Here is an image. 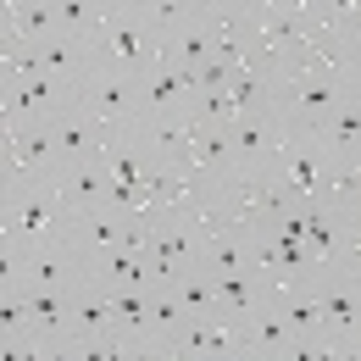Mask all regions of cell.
Masks as SVG:
<instances>
[{"label": "cell", "instance_id": "obj_7", "mask_svg": "<svg viewBox=\"0 0 361 361\" xmlns=\"http://www.w3.org/2000/svg\"><path fill=\"white\" fill-rule=\"evenodd\" d=\"M106 183H111V173H106L100 161H78V167H67V173H61V195H67L73 217H90V212H100Z\"/></svg>", "mask_w": 361, "mask_h": 361}, {"label": "cell", "instance_id": "obj_9", "mask_svg": "<svg viewBox=\"0 0 361 361\" xmlns=\"http://www.w3.org/2000/svg\"><path fill=\"white\" fill-rule=\"evenodd\" d=\"M173 295H178L183 317H223V322H228L223 300H217V278H212L206 267H189V272H178V278H173Z\"/></svg>", "mask_w": 361, "mask_h": 361}, {"label": "cell", "instance_id": "obj_11", "mask_svg": "<svg viewBox=\"0 0 361 361\" xmlns=\"http://www.w3.org/2000/svg\"><path fill=\"white\" fill-rule=\"evenodd\" d=\"M317 139H322L328 156H361V106H356V100H345V106L317 128Z\"/></svg>", "mask_w": 361, "mask_h": 361}, {"label": "cell", "instance_id": "obj_1", "mask_svg": "<svg viewBox=\"0 0 361 361\" xmlns=\"http://www.w3.org/2000/svg\"><path fill=\"white\" fill-rule=\"evenodd\" d=\"M0 223H6V239L11 250H34L45 239H61L67 228L78 223L67 195H61V178L56 183H6L0 195Z\"/></svg>", "mask_w": 361, "mask_h": 361}, {"label": "cell", "instance_id": "obj_5", "mask_svg": "<svg viewBox=\"0 0 361 361\" xmlns=\"http://www.w3.org/2000/svg\"><path fill=\"white\" fill-rule=\"evenodd\" d=\"M239 339H245V356H289V345H295V334H289L278 306H256L239 322Z\"/></svg>", "mask_w": 361, "mask_h": 361}, {"label": "cell", "instance_id": "obj_12", "mask_svg": "<svg viewBox=\"0 0 361 361\" xmlns=\"http://www.w3.org/2000/svg\"><path fill=\"white\" fill-rule=\"evenodd\" d=\"M167 50H173V61H178V67H200L206 56H217V45H212V34L200 28V17H189V23H183L178 34L167 39Z\"/></svg>", "mask_w": 361, "mask_h": 361}, {"label": "cell", "instance_id": "obj_13", "mask_svg": "<svg viewBox=\"0 0 361 361\" xmlns=\"http://www.w3.org/2000/svg\"><path fill=\"white\" fill-rule=\"evenodd\" d=\"M200 128H228L239 111H233V100H228V90H200V94H189V106H183Z\"/></svg>", "mask_w": 361, "mask_h": 361}, {"label": "cell", "instance_id": "obj_3", "mask_svg": "<svg viewBox=\"0 0 361 361\" xmlns=\"http://www.w3.org/2000/svg\"><path fill=\"white\" fill-rule=\"evenodd\" d=\"M312 295H317V312H322V334L334 339L339 356H356L361 345V289H356V272H317L312 278Z\"/></svg>", "mask_w": 361, "mask_h": 361}, {"label": "cell", "instance_id": "obj_14", "mask_svg": "<svg viewBox=\"0 0 361 361\" xmlns=\"http://www.w3.org/2000/svg\"><path fill=\"white\" fill-rule=\"evenodd\" d=\"M178 322H183V306H178V295H173V283H150V345L167 328H178Z\"/></svg>", "mask_w": 361, "mask_h": 361}, {"label": "cell", "instance_id": "obj_8", "mask_svg": "<svg viewBox=\"0 0 361 361\" xmlns=\"http://www.w3.org/2000/svg\"><path fill=\"white\" fill-rule=\"evenodd\" d=\"M200 267L206 272H245L250 267V228L228 223L223 233H212V239L200 245Z\"/></svg>", "mask_w": 361, "mask_h": 361}, {"label": "cell", "instance_id": "obj_6", "mask_svg": "<svg viewBox=\"0 0 361 361\" xmlns=\"http://www.w3.org/2000/svg\"><path fill=\"white\" fill-rule=\"evenodd\" d=\"M217 278V300H223L228 322H245V317L256 312V306H267V283H262V272H212Z\"/></svg>", "mask_w": 361, "mask_h": 361}, {"label": "cell", "instance_id": "obj_2", "mask_svg": "<svg viewBox=\"0 0 361 361\" xmlns=\"http://www.w3.org/2000/svg\"><path fill=\"white\" fill-rule=\"evenodd\" d=\"M73 100L90 111L100 128H111V134H134V123H139V78L117 73V67H90V73L78 78Z\"/></svg>", "mask_w": 361, "mask_h": 361}, {"label": "cell", "instance_id": "obj_10", "mask_svg": "<svg viewBox=\"0 0 361 361\" xmlns=\"http://www.w3.org/2000/svg\"><path fill=\"white\" fill-rule=\"evenodd\" d=\"M117 317H111V295L100 283H73V334H111Z\"/></svg>", "mask_w": 361, "mask_h": 361}, {"label": "cell", "instance_id": "obj_4", "mask_svg": "<svg viewBox=\"0 0 361 361\" xmlns=\"http://www.w3.org/2000/svg\"><path fill=\"white\" fill-rule=\"evenodd\" d=\"M50 139H56V150H61V167H78V161H94V145H100V123H94L90 111L78 106V100H67L56 117L45 123Z\"/></svg>", "mask_w": 361, "mask_h": 361}]
</instances>
